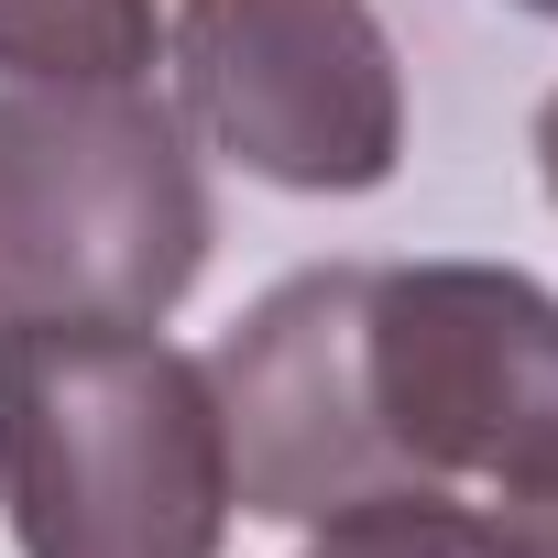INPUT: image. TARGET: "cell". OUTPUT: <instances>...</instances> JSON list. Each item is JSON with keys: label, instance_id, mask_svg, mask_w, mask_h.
Masks as SVG:
<instances>
[{"label": "cell", "instance_id": "obj_1", "mask_svg": "<svg viewBox=\"0 0 558 558\" xmlns=\"http://www.w3.org/2000/svg\"><path fill=\"white\" fill-rule=\"evenodd\" d=\"M208 395L241 514L514 504L558 482V296L514 263H318L208 351Z\"/></svg>", "mask_w": 558, "mask_h": 558}, {"label": "cell", "instance_id": "obj_2", "mask_svg": "<svg viewBox=\"0 0 558 558\" xmlns=\"http://www.w3.org/2000/svg\"><path fill=\"white\" fill-rule=\"evenodd\" d=\"M230 504L208 362L154 329H0V514L23 558H219Z\"/></svg>", "mask_w": 558, "mask_h": 558}, {"label": "cell", "instance_id": "obj_3", "mask_svg": "<svg viewBox=\"0 0 558 558\" xmlns=\"http://www.w3.org/2000/svg\"><path fill=\"white\" fill-rule=\"evenodd\" d=\"M208 175L143 77L0 88V329H154L208 263Z\"/></svg>", "mask_w": 558, "mask_h": 558}, {"label": "cell", "instance_id": "obj_4", "mask_svg": "<svg viewBox=\"0 0 558 558\" xmlns=\"http://www.w3.org/2000/svg\"><path fill=\"white\" fill-rule=\"evenodd\" d=\"M186 121L263 186L362 197L405 165V66L373 0H175Z\"/></svg>", "mask_w": 558, "mask_h": 558}, {"label": "cell", "instance_id": "obj_5", "mask_svg": "<svg viewBox=\"0 0 558 558\" xmlns=\"http://www.w3.org/2000/svg\"><path fill=\"white\" fill-rule=\"evenodd\" d=\"M154 0H0V66L12 77H143Z\"/></svg>", "mask_w": 558, "mask_h": 558}, {"label": "cell", "instance_id": "obj_6", "mask_svg": "<svg viewBox=\"0 0 558 558\" xmlns=\"http://www.w3.org/2000/svg\"><path fill=\"white\" fill-rule=\"evenodd\" d=\"M307 558H514V536H504V514H493V504L405 493V504L329 514V525L307 536Z\"/></svg>", "mask_w": 558, "mask_h": 558}, {"label": "cell", "instance_id": "obj_7", "mask_svg": "<svg viewBox=\"0 0 558 558\" xmlns=\"http://www.w3.org/2000/svg\"><path fill=\"white\" fill-rule=\"evenodd\" d=\"M493 514H504L514 558H558V482H547V493H514V504H493Z\"/></svg>", "mask_w": 558, "mask_h": 558}, {"label": "cell", "instance_id": "obj_8", "mask_svg": "<svg viewBox=\"0 0 558 558\" xmlns=\"http://www.w3.org/2000/svg\"><path fill=\"white\" fill-rule=\"evenodd\" d=\"M536 175H547V197H558V88H547V110H536Z\"/></svg>", "mask_w": 558, "mask_h": 558}, {"label": "cell", "instance_id": "obj_9", "mask_svg": "<svg viewBox=\"0 0 558 558\" xmlns=\"http://www.w3.org/2000/svg\"><path fill=\"white\" fill-rule=\"evenodd\" d=\"M525 12H536V23H558V0H525Z\"/></svg>", "mask_w": 558, "mask_h": 558}]
</instances>
